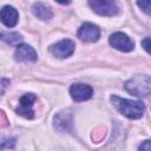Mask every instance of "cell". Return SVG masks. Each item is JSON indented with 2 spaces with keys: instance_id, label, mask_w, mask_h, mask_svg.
<instances>
[{
  "instance_id": "6da1fadb",
  "label": "cell",
  "mask_w": 151,
  "mask_h": 151,
  "mask_svg": "<svg viewBox=\"0 0 151 151\" xmlns=\"http://www.w3.org/2000/svg\"><path fill=\"white\" fill-rule=\"evenodd\" d=\"M111 101L113 106L125 117L130 119H138L144 114L145 105L139 100H131L120 98L118 96H111Z\"/></svg>"
},
{
  "instance_id": "7a4b0ae2",
  "label": "cell",
  "mask_w": 151,
  "mask_h": 151,
  "mask_svg": "<svg viewBox=\"0 0 151 151\" xmlns=\"http://www.w3.org/2000/svg\"><path fill=\"white\" fill-rule=\"evenodd\" d=\"M124 87L133 96H149L151 94V77L136 74L125 83Z\"/></svg>"
},
{
  "instance_id": "3957f363",
  "label": "cell",
  "mask_w": 151,
  "mask_h": 151,
  "mask_svg": "<svg viewBox=\"0 0 151 151\" xmlns=\"http://www.w3.org/2000/svg\"><path fill=\"white\" fill-rule=\"evenodd\" d=\"M92 11L103 17H113L118 13V6L114 0H88Z\"/></svg>"
},
{
  "instance_id": "277c9868",
  "label": "cell",
  "mask_w": 151,
  "mask_h": 151,
  "mask_svg": "<svg viewBox=\"0 0 151 151\" xmlns=\"http://www.w3.org/2000/svg\"><path fill=\"white\" fill-rule=\"evenodd\" d=\"M109 42L110 45L120 51V52H130L133 50V41L123 32H114L110 35L109 38Z\"/></svg>"
},
{
  "instance_id": "5b68a950",
  "label": "cell",
  "mask_w": 151,
  "mask_h": 151,
  "mask_svg": "<svg viewBox=\"0 0 151 151\" xmlns=\"http://www.w3.org/2000/svg\"><path fill=\"white\" fill-rule=\"evenodd\" d=\"M37 100L34 93H25L19 99V106L17 109V113L24 118L31 119L34 116L33 111V103Z\"/></svg>"
},
{
  "instance_id": "8992f818",
  "label": "cell",
  "mask_w": 151,
  "mask_h": 151,
  "mask_svg": "<svg viewBox=\"0 0 151 151\" xmlns=\"http://www.w3.org/2000/svg\"><path fill=\"white\" fill-rule=\"evenodd\" d=\"M74 48H76V45L72 40L70 39H63L55 44H53L51 47H50V52L57 57V58H68L73 54L74 52Z\"/></svg>"
},
{
  "instance_id": "52a82bcc",
  "label": "cell",
  "mask_w": 151,
  "mask_h": 151,
  "mask_svg": "<svg viewBox=\"0 0 151 151\" xmlns=\"http://www.w3.org/2000/svg\"><path fill=\"white\" fill-rule=\"evenodd\" d=\"M100 37V29L92 22H84L78 29V38L85 42H94Z\"/></svg>"
},
{
  "instance_id": "ba28073f",
  "label": "cell",
  "mask_w": 151,
  "mask_h": 151,
  "mask_svg": "<svg viewBox=\"0 0 151 151\" xmlns=\"http://www.w3.org/2000/svg\"><path fill=\"white\" fill-rule=\"evenodd\" d=\"M70 94L74 101H85L90 99L93 94V88L88 84L77 83L71 85L70 87Z\"/></svg>"
},
{
  "instance_id": "9c48e42d",
  "label": "cell",
  "mask_w": 151,
  "mask_h": 151,
  "mask_svg": "<svg viewBox=\"0 0 151 151\" xmlns=\"http://www.w3.org/2000/svg\"><path fill=\"white\" fill-rule=\"evenodd\" d=\"M14 59L20 63H34L38 59V54L29 45L20 44L14 52Z\"/></svg>"
},
{
  "instance_id": "30bf717a",
  "label": "cell",
  "mask_w": 151,
  "mask_h": 151,
  "mask_svg": "<svg viewBox=\"0 0 151 151\" xmlns=\"http://www.w3.org/2000/svg\"><path fill=\"white\" fill-rule=\"evenodd\" d=\"M54 127L61 132H68L72 129V113L63 111L54 116Z\"/></svg>"
},
{
  "instance_id": "8fae6325",
  "label": "cell",
  "mask_w": 151,
  "mask_h": 151,
  "mask_svg": "<svg viewBox=\"0 0 151 151\" xmlns=\"http://www.w3.org/2000/svg\"><path fill=\"white\" fill-rule=\"evenodd\" d=\"M0 17H1V22L6 27H14L17 25V22H18L19 13L13 6L6 5V6H4L1 8Z\"/></svg>"
},
{
  "instance_id": "7c38bea8",
  "label": "cell",
  "mask_w": 151,
  "mask_h": 151,
  "mask_svg": "<svg viewBox=\"0 0 151 151\" xmlns=\"http://www.w3.org/2000/svg\"><path fill=\"white\" fill-rule=\"evenodd\" d=\"M32 12L38 19H40L42 21H48V20H51L53 18L52 9L47 5H45L42 2H35L32 6Z\"/></svg>"
},
{
  "instance_id": "4fadbf2b",
  "label": "cell",
  "mask_w": 151,
  "mask_h": 151,
  "mask_svg": "<svg viewBox=\"0 0 151 151\" xmlns=\"http://www.w3.org/2000/svg\"><path fill=\"white\" fill-rule=\"evenodd\" d=\"M1 39H2V41H5L8 45H12V46H19L24 40L22 35L17 32H2Z\"/></svg>"
},
{
  "instance_id": "5bb4252c",
  "label": "cell",
  "mask_w": 151,
  "mask_h": 151,
  "mask_svg": "<svg viewBox=\"0 0 151 151\" xmlns=\"http://www.w3.org/2000/svg\"><path fill=\"white\" fill-rule=\"evenodd\" d=\"M137 5L144 13L151 15V0H137Z\"/></svg>"
},
{
  "instance_id": "9a60e30c",
  "label": "cell",
  "mask_w": 151,
  "mask_h": 151,
  "mask_svg": "<svg viewBox=\"0 0 151 151\" xmlns=\"http://www.w3.org/2000/svg\"><path fill=\"white\" fill-rule=\"evenodd\" d=\"M15 146V138L13 137H7V138H2L1 140V150L5 149H13Z\"/></svg>"
},
{
  "instance_id": "2e32d148",
  "label": "cell",
  "mask_w": 151,
  "mask_h": 151,
  "mask_svg": "<svg viewBox=\"0 0 151 151\" xmlns=\"http://www.w3.org/2000/svg\"><path fill=\"white\" fill-rule=\"evenodd\" d=\"M142 46H143V48H144L147 53L151 54V37L144 38V39L142 40Z\"/></svg>"
},
{
  "instance_id": "e0dca14e",
  "label": "cell",
  "mask_w": 151,
  "mask_h": 151,
  "mask_svg": "<svg viewBox=\"0 0 151 151\" xmlns=\"http://www.w3.org/2000/svg\"><path fill=\"white\" fill-rule=\"evenodd\" d=\"M139 150H147L150 151L151 150V140H144L139 146H138Z\"/></svg>"
},
{
  "instance_id": "ac0fdd59",
  "label": "cell",
  "mask_w": 151,
  "mask_h": 151,
  "mask_svg": "<svg viewBox=\"0 0 151 151\" xmlns=\"http://www.w3.org/2000/svg\"><path fill=\"white\" fill-rule=\"evenodd\" d=\"M55 1L59 2V4H61V5H67V4L71 2V0H55Z\"/></svg>"
}]
</instances>
